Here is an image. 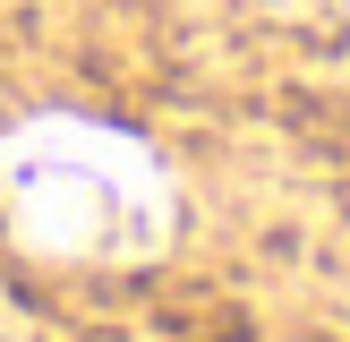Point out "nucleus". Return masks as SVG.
Here are the masks:
<instances>
[{
    "label": "nucleus",
    "instance_id": "nucleus-1",
    "mask_svg": "<svg viewBox=\"0 0 350 342\" xmlns=\"http://www.w3.org/2000/svg\"><path fill=\"white\" fill-rule=\"evenodd\" d=\"M0 197L43 256H146L171 231V188L146 146L94 120H34L0 146Z\"/></svg>",
    "mask_w": 350,
    "mask_h": 342
}]
</instances>
